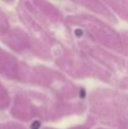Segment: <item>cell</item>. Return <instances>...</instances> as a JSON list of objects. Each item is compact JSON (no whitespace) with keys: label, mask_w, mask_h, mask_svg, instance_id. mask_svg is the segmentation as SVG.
Returning <instances> with one entry per match:
<instances>
[{"label":"cell","mask_w":128,"mask_h":129,"mask_svg":"<svg viewBox=\"0 0 128 129\" xmlns=\"http://www.w3.org/2000/svg\"><path fill=\"white\" fill-rule=\"evenodd\" d=\"M75 34H76L77 36H81V35H83V31H82V29H76Z\"/></svg>","instance_id":"cell-2"},{"label":"cell","mask_w":128,"mask_h":129,"mask_svg":"<svg viewBox=\"0 0 128 129\" xmlns=\"http://www.w3.org/2000/svg\"><path fill=\"white\" fill-rule=\"evenodd\" d=\"M84 95H85V92H84V89H81V96H82V98H84Z\"/></svg>","instance_id":"cell-3"},{"label":"cell","mask_w":128,"mask_h":129,"mask_svg":"<svg viewBox=\"0 0 128 129\" xmlns=\"http://www.w3.org/2000/svg\"><path fill=\"white\" fill-rule=\"evenodd\" d=\"M40 126H41L40 121H34V122L31 125V128L32 129H39V128H40Z\"/></svg>","instance_id":"cell-1"}]
</instances>
